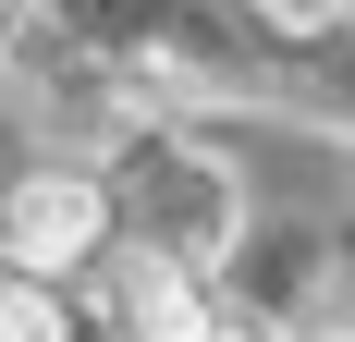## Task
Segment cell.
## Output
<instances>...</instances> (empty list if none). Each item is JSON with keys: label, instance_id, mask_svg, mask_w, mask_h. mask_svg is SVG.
<instances>
[{"label": "cell", "instance_id": "6da1fadb", "mask_svg": "<svg viewBox=\"0 0 355 342\" xmlns=\"http://www.w3.org/2000/svg\"><path fill=\"white\" fill-rule=\"evenodd\" d=\"M98 244H110V183H98L86 159H37V171L0 183V269L73 281Z\"/></svg>", "mask_w": 355, "mask_h": 342}, {"label": "cell", "instance_id": "7a4b0ae2", "mask_svg": "<svg viewBox=\"0 0 355 342\" xmlns=\"http://www.w3.org/2000/svg\"><path fill=\"white\" fill-rule=\"evenodd\" d=\"M135 342H257V318H233V306L209 294V281H184V294H172L159 318H147Z\"/></svg>", "mask_w": 355, "mask_h": 342}, {"label": "cell", "instance_id": "3957f363", "mask_svg": "<svg viewBox=\"0 0 355 342\" xmlns=\"http://www.w3.org/2000/svg\"><path fill=\"white\" fill-rule=\"evenodd\" d=\"M0 342H73L62 281H25V269H0Z\"/></svg>", "mask_w": 355, "mask_h": 342}, {"label": "cell", "instance_id": "277c9868", "mask_svg": "<svg viewBox=\"0 0 355 342\" xmlns=\"http://www.w3.org/2000/svg\"><path fill=\"white\" fill-rule=\"evenodd\" d=\"M257 12H270V25H294V37H319V25H343L355 0H257Z\"/></svg>", "mask_w": 355, "mask_h": 342}, {"label": "cell", "instance_id": "5b68a950", "mask_svg": "<svg viewBox=\"0 0 355 342\" xmlns=\"http://www.w3.org/2000/svg\"><path fill=\"white\" fill-rule=\"evenodd\" d=\"M12 12H25V0H0V37H12Z\"/></svg>", "mask_w": 355, "mask_h": 342}]
</instances>
